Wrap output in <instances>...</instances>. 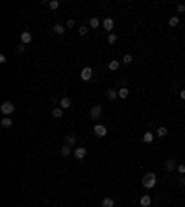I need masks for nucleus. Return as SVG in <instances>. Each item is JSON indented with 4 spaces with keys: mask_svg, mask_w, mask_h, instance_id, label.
Listing matches in <instances>:
<instances>
[{
    "mask_svg": "<svg viewBox=\"0 0 185 207\" xmlns=\"http://www.w3.org/2000/svg\"><path fill=\"white\" fill-rule=\"evenodd\" d=\"M156 183H157V176L154 172L144 174V178H143V187H144V189H154Z\"/></svg>",
    "mask_w": 185,
    "mask_h": 207,
    "instance_id": "1",
    "label": "nucleus"
},
{
    "mask_svg": "<svg viewBox=\"0 0 185 207\" xmlns=\"http://www.w3.org/2000/svg\"><path fill=\"white\" fill-rule=\"evenodd\" d=\"M13 111H15V104H11L9 100H6V102L0 104V113H2L4 117H11Z\"/></svg>",
    "mask_w": 185,
    "mask_h": 207,
    "instance_id": "2",
    "label": "nucleus"
},
{
    "mask_svg": "<svg viewBox=\"0 0 185 207\" xmlns=\"http://www.w3.org/2000/svg\"><path fill=\"white\" fill-rule=\"evenodd\" d=\"M93 131H94V135H96V137H106L107 135V128L104 124H96L93 128Z\"/></svg>",
    "mask_w": 185,
    "mask_h": 207,
    "instance_id": "3",
    "label": "nucleus"
},
{
    "mask_svg": "<svg viewBox=\"0 0 185 207\" xmlns=\"http://www.w3.org/2000/svg\"><path fill=\"white\" fill-rule=\"evenodd\" d=\"M80 78H82L83 82H89V80L93 78V69L91 67H83L82 72H80Z\"/></svg>",
    "mask_w": 185,
    "mask_h": 207,
    "instance_id": "4",
    "label": "nucleus"
},
{
    "mask_svg": "<svg viewBox=\"0 0 185 207\" xmlns=\"http://www.w3.org/2000/svg\"><path fill=\"white\" fill-rule=\"evenodd\" d=\"M74 159H78V161H82V159H85L87 157V148H74Z\"/></svg>",
    "mask_w": 185,
    "mask_h": 207,
    "instance_id": "5",
    "label": "nucleus"
},
{
    "mask_svg": "<svg viewBox=\"0 0 185 207\" xmlns=\"http://www.w3.org/2000/svg\"><path fill=\"white\" fill-rule=\"evenodd\" d=\"M102 26H104V30H106V32H109V33H111V32H113V28H115V22H113V19H111V17L104 19V21H102Z\"/></svg>",
    "mask_w": 185,
    "mask_h": 207,
    "instance_id": "6",
    "label": "nucleus"
},
{
    "mask_svg": "<svg viewBox=\"0 0 185 207\" xmlns=\"http://www.w3.org/2000/svg\"><path fill=\"white\" fill-rule=\"evenodd\" d=\"M59 107H61L63 111H65V109H71V107H72V102H71V98L63 96L61 100H59Z\"/></svg>",
    "mask_w": 185,
    "mask_h": 207,
    "instance_id": "7",
    "label": "nucleus"
},
{
    "mask_svg": "<svg viewBox=\"0 0 185 207\" xmlns=\"http://www.w3.org/2000/svg\"><path fill=\"white\" fill-rule=\"evenodd\" d=\"M72 152H74V150H72V146H69V144H63L61 148H59V154H61L63 157H69V155H71Z\"/></svg>",
    "mask_w": 185,
    "mask_h": 207,
    "instance_id": "8",
    "label": "nucleus"
},
{
    "mask_svg": "<svg viewBox=\"0 0 185 207\" xmlns=\"http://www.w3.org/2000/svg\"><path fill=\"white\" fill-rule=\"evenodd\" d=\"M21 43H22V44H30V43H32V33H30L28 30L21 33Z\"/></svg>",
    "mask_w": 185,
    "mask_h": 207,
    "instance_id": "9",
    "label": "nucleus"
},
{
    "mask_svg": "<svg viewBox=\"0 0 185 207\" xmlns=\"http://www.w3.org/2000/svg\"><path fill=\"white\" fill-rule=\"evenodd\" d=\"M106 98H107V100H111V102H113V100H117V98H118V91H115V89H107V91H106Z\"/></svg>",
    "mask_w": 185,
    "mask_h": 207,
    "instance_id": "10",
    "label": "nucleus"
},
{
    "mask_svg": "<svg viewBox=\"0 0 185 207\" xmlns=\"http://www.w3.org/2000/svg\"><path fill=\"white\" fill-rule=\"evenodd\" d=\"M165 170H167V172H172V170L174 168H178V166H176V163H174V161L172 159H167V161H165Z\"/></svg>",
    "mask_w": 185,
    "mask_h": 207,
    "instance_id": "11",
    "label": "nucleus"
},
{
    "mask_svg": "<svg viewBox=\"0 0 185 207\" xmlns=\"http://www.w3.org/2000/svg\"><path fill=\"white\" fill-rule=\"evenodd\" d=\"M107 69L111 70V72H117V70L121 69V61H117V59H113V61H109V65H107Z\"/></svg>",
    "mask_w": 185,
    "mask_h": 207,
    "instance_id": "12",
    "label": "nucleus"
},
{
    "mask_svg": "<svg viewBox=\"0 0 185 207\" xmlns=\"http://www.w3.org/2000/svg\"><path fill=\"white\" fill-rule=\"evenodd\" d=\"M100 115H102V105H94L91 109V118H98Z\"/></svg>",
    "mask_w": 185,
    "mask_h": 207,
    "instance_id": "13",
    "label": "nucleus"
},
{
    "mask_svg": "<svg viewBox=\"0 0 185 207\" xmlns=\"http://www.w3.org/2000/svg\"><path fill=\"white\" fill-rule=\"evenodd\" d=\"M0 124H2V128H11V126H13V118L11 117H4L2 120H0Z\"/></svg>",
    "mask_w": 185,
    "mask_h": 207,
    "instance_id": "14",
    "label": "nucleus"
},
{
    "mask_svg": "<svg viewBox=\"0 0 185 207\" xmlns=\"http://www.w3.org/2000/svg\"><path fill=\"white\" fill-rule=\"evenodd\" d=\"M128 96H130V89L128 87H121V89H118V98L126 100Z\"/></svg>",
    "mask_w": 185,
    "mask_h": 207,
    "instance_id": "15",
    "label": "nucleus"
},
{
    "mask_svg": "<svg viewBox=\"0 0 185 207\" xmlns=\"http://www.w3.org/2000/svg\"><path fill=\"white\" fill-rule=\"evenodd\" d=\"M139 204H141L143 207H150V204H152V198H150V196H141V200H139Z\"/></svg>",
    "mask_w": 185,
    "mask_h": 207,
    "instance_id": "16",
    "label": "nucleus"
},
{
    "mask_svg": "<svg viewBox=\"0 0 185 207\" xmlns=\"http://www.w3.org/2000/svg\"><path fill=\"white\" fill-rule=\"evenodd\" d=\"M76 135H67V137H65V144H69V146H72L74 148V144H76Z\"/></svg>",
    "mask_w": 185,
    "mask_h": 207,
    "instance_id": "17",
    "label": "nucleus"
},
{
    "mask_svg": "<svg viewBox=\"0 0 185 207\" xmlns=\"http://www.w3.org/2000/svg\"><path fill=\"white\" fill-rule=\"evenodd\" d=\"M52 117H54V118H61V117H63V109L59 107V105H56V107L52 109Z\"/></svg>",
    "mask_w": 185,
    "mask_h": 207,
    "instance_id": "18",
    "label": "nucleus"
},
{
    "mask_svg": "<svg viewBox=\"0 0 185 207\" xmlns=\"http://www.w3.org/2000/svg\"><path fill=\"white\" fill-rule=\"evenodd\" d=\"M178 24H179V17H178V15H174V17L168 19V26H170V28H176Z\"/></svg>",
    "mask_w": 185,
    "mask_h": 207,
    "instance_id": "19",
    "label": "nucleus"
},
{
    "mask_svg": "<svg viewBox=\"0 0 185 207\" xmlns=\"http://www.w3.org/2000/svg\"><path fill=\"white\" fill-rule=\"evenodd\" d=\"M152 141H154V133H150V131H146V133L143 135V143H144V144H150Z\"/></svg>",
    "mask_w": 185,
    "mask_h": 207,
    "instance_id": "20",
    "label": "nucleus"
},
{
    "mask_svg": "<svg viewBox=\"0 0 185 207\" xmlns=\"http://www.w3.org/2000/svg\"><path fill=\"white\" fill-rule=\"evenodd\" d=\"M102 207H115V200L113 198H104L102 200Z\"/></svg>",
    "mask_w": 185,
    "mask_h": 207,
    "instance_id": "21",
    "label": "nucleus"
},
{
    "mask_svg": "<svg viewBox=\"0 0 185 207\" xmlns=\"http://www.w3.org/2000/svg\"><path fill=\"white\" fill-rule=\"evenodd\" d=\"M54 32H56L58 35H63L65 33V26L63 24H56V26H54Z\"/></svg>",
    "mask_w": 185,
    "mask_h": 207,
    "instance_id": "22",
    "label": "nucleus"
},
{
    "mask_svg": "<svg viewBox=\"0 0 185 207\" xmlns=\"http://www.w3.org/2000/svg\"><path fill=\"white\" fill-rule=\"evenodd\" d=\"M156 135H157V137H165V135H167V128H165V126H159L157 131H156Z\"/></svg>",
    "mask_w": 185,
    "mask_h": 207,
    "instance_id": "23",
    "label": "nucleus"
},
{
    "mask_svg": "<svg viewBox=\"0 0 185 207\" xmlns=\"http://www.w3.org/2000/svg\"><path fill=\"white\" fill-rule=\"evenodd\" d=\"M117 39H118V37H117V33H113V32L107 35V43H109V44H115V43H117Z\"/></svg>",
    "mask_w": 185,
    "mask_h": 207,
    "instance_id": "24",
    "label": "nucleus"
},
{
    "mask_svg": "<svg viewBox=\"0 0 185 207\" xmlns=\"http://www.w3.org/2000/svg\"><path fill=\"white\" fill-rule=\"evenodd\" d=\"M89 26H91V28H98V26H100V19H96V17H93L91 21H89Z\"/></svg>",
    "mask_w": 185,
    "mask_h": 207,
    "instance_id": "25",
    "label": "nucleus"
},
{
    "mask_svg": "<svg viewBox=\"0 0 185 207\" xmlns=\"http://www.w3.org/2000/svg\"><path fill=\"white\" fill-rule=\"evenodd\" d=\"M48 8H50V9H58V8H59V0H50V2H48Z\"/></svg>",
    "mask_w": 185,
    "mask_h": 207,
    "instance_id": "26",
    "label": "nucleus"
},
{
    "mask_svg": "<svg viewBox=\"0 0 185 207\" xmlns=\"http://www.w3.org/2000/svg\"><path fill=\"white\" fill-rule=\"evenodd\" d=\"M132 61H133L132 54H126V55H124V57H122V63H124V65H130V63H132Z\"/></svg>",
    "mask_w": 185,
    "mask_h": 207,
    "instance_id": "27",
    "label": "nucleus"
},
{
    "mask_svg": "<svg viewBox=\"0 0 185 207\" xmlns=\"http://www.w3.org/2000/svg\"><path fill=\"white\" fill-rule=\"evenodd\" d=\"M74 24H76V22H74L72 19H69V21L65 22V28H69V30H71V28H74Z\"/></svg>",
    "mask_w": 185,
    "mask_h": 207,
    "instance_id": "28",
    "label": "nucleus"
},
{
    "mask_svg": "<svg viewBox=\"0 0 185 207\" xmlns=\"http://www.w3.org/2000/svg\"><path fill=\"white\" fill-rule=\"evenodd\" d=\"M178 172L179 174H185V163H179L178 165Z\"/></svg>",
    "mask_w": 185,
    "mask_h": 207,
    "instance_id": "29",
    "label": "nucleus"
},
{
    "mask_svg": "<svg viewBox=\"0 0 185 207\" xmlns=\"http://www.w3.org/2000/svg\"><path fill=\"white\" fill-rule=\"evenodd\" d=\"M24 50H26V44H22V43H21V44L17 46V52H19V54H22Z\"/></svg>",
    "mask_w": 185,
    "mask_h": 207,
    "instance_id": "30",
    "label": "nucleus"
},
{
    "mask_svg": "<svg viewBox=\"0 0 185 207\" xmlns=\"http://www.w3.org/2000/svg\"><path fill=\"white\" fill-rule=\"evenodd\" d=\"M78 33H80V35H85V33H87V28H85V26H80V28H78Z\"/></svg>",
    "mask_w": 185,
    "mask_h": 207,
    "instance_id": "31",
    "label": "nucleus"
},
{
    "mask_svg": "<svg viewBox=\"0 0 185 207\" xmlns=\"http://www.w3.org/2000/svg\"><path fill=\"white\" fill-rule=\"evenodd\" d=\"M178 13H185V4H178Z\"/></svg>",
    "mask_w": 185,
    "mask_h": 207,
    "instance_id": "32",
    "label": "nucleus"
},
{
    "mask_svg": "<svg viewBox=\"0 0 185 207\" xmlns=\"http://www.w3.org/2000/svg\"><path fill=\"white\" fill-rule=\"evenodd\" d=\"M0 63H6V54H0Z\"/></svg>",
    "mask_w": 185,
    "mask_h": 207,
    "instance_id": "33",
    "label": "nucleus"
},
{
    "mask_svg": "<svg viewBox=\"0 0 185 207\" xmlns=\"http://www.w3.org/2000/svg\"><path fill=\"white\" fill-rule=\"evenodd\" d=\"M179 98H182V100H185V89H182V91H179Z\"/></svg>",
    "mask_w": 185,
    "mask_h": 207,
    "instance_id": "34",
    "label": "nucleus"
}]
</instances>
